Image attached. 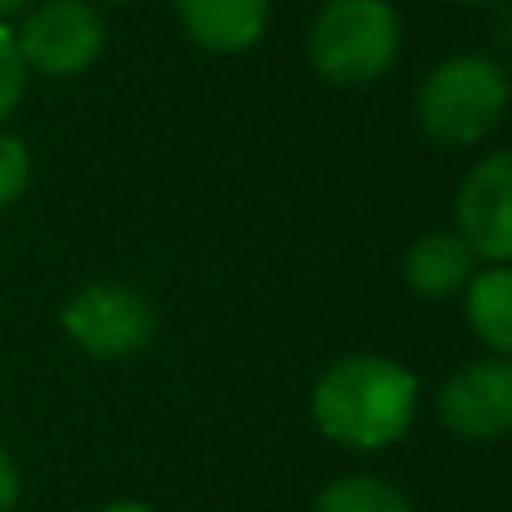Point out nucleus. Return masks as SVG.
Wrapping results in <instances>:
<instances>
[{
    "label": "nucleus",
    "mask_w": 512,
    "mask_h": 512,
    "mask_svg": "<svg viewBox=\"0 0 512 512\" xmlns=\"http://www.w3.org/2000/svg\"><path fill=\"white\" fill-rule=\"evenodd\" d=\"M315 427L346 450H387L414 427L418 378L387 355H342L310 396Z\"/></svg>",
    "instance_id": "nucleus-1"
},
{
    "label": "nucleus",
    "mask_w": 512,
    "mask_h": 512,
    "mask_svg": "<svg viewBox=\"0 0 512 512\" xmlns=\"http://www.w3.org/2000/svg\"><path fill=\"white\" fill-rule=\"evenodd\" d=\"M512 99V81L499 63L481 54H459V59L436 63L418 86V126L427 140L463 149L477 144L504 122Z\"/></svg>",
    "instance_id": "nucleus-2"
},
{
    "label": "nucleus",
    "mask_w": 512,
    "mask_h": 512,
    "mask_svg": "<svg viewBox=\"0 0 512 512\" xmlns=\"http://www.w3.org/2000/svg\"><path fill=\"white\" fill-rule=\"evenodd\" d=\"M306 54L328 86H369L396 63L400 18L387 0H328L310 27Z\"/></svg>",
    "instance_id": "nucleus-3"
},
{
    "label": "nucleus",
    "mask_w": 512,
    "mask_h": 512,
    "mask_svg": "<svg viewBox=\"0 0 512 512\" xmlns=\"http://www.w3.org/2000/svg\"><path fill=\"white\" fill-rule=\"evenodd\" d=\"M63 333L77 351L95 355V360H122L153 342L158 333V315H153L149 297L126 283H86L68 297L59 315Z\"/></svg>",
    "instance_id": "nucleus-4"
},
{
    "label": "nucleus",
    "mask_w": 512,
    "mask_h": 512,
    "mask_svg": "<svg viewBox=\"0 0 512 512\" xmlns=\"http://www.w3.org/2000/svg\"><path fill=\"white\" fill-rule=\"evenodd\" d=\"M18 36V54H23L27 72L68 81L81 77L90 63L104 54V18L90 0H45L27 14Z\"/></svg>",
    "instance_id": "nucleus-5"
},
{
    "label": "nucleus",
    "mask_w": 512,
    "mask_h": 512,
    "mask_svg": "<svg viewBox=\"0 0 512 512\" xmlns=\"http://www.w3.org/2000/svg\"><path fill=\"white\" fill-rule=\"evenodd\" d=\"M441 423L463 441H504L512 436V360H472L436 396Z\"/></svg>",
    "instance_id": "nucleus-6"
},
{
    "label": "nucleus",
    "mask_w": 512,
    "mask_h": 512,
    "mask_svg": "<svg viewBox=\"0 0 512 512\" xmlns=\"http://www.w3.org/2000/svg\"><path fill=\"white\" fill-rule=\"evenodd\" d=\"M454 212L477 261L512 265V149L490 153L463 176Z\"/></svg>",
    "instance_id": "nucleus-7"
},
{
    "label": "nucleus",
    "mask_w": 512,
    "mask_h": 512,
    "mask_svg": "<svg viewBox=\"0 0 512 512\" xmlns=\"http://www.w3.org/2000/svg\"><path fill=\"white\" fill-rule=\"evenodd\" d=\"M176 18L198 50L243 54L270 27V0H176Z\"/></svg>",
    "instance_id": "nucleus-8"
},
{
    "label": "nucleus",
    "mask_w": 512,
    "mask_h": 512,
    "mask_svg": "<svg viewBox=\"0 0 512 512\" xmlns=\"http://www.w3.org/2000/svg\"><path fill=\"white\" fill-rule=\"evenodd\" d=\"M405 274L409 292L427 301H441V297H454V292L468 288V279L477 274V252L468 248L463 234H450V230H436V234H423L414 248L405 252Z\"/></svg>",
    "instance_id": "nucleus-9"
},
{
    "label": "nucleus",
    "mask_w": 512,
    "mask_h": 512,
    "mask_svg": "<svg viewBox=\"0 0 512 512\" xmlns=\"http://www.w3.org/2000/svg\"><path fill=\"white\" fill-rule=\"evenodd\" d=\"M468 324L490 351L512 360V265H490L468 279Z\"/></svg>",
    "instance_id": "nucleus-10"
},
{
    "label": "nucleus",
    "mask_w": 512,
    "mask_h": 512,
    "mask_svg": "<svg viewBox=\"0 0 512 512\" xmlns=\"http://www.w3.org/2000/svg\"><path fill=\"white\" fill-rule=\"evenodd\" d=\"M315 512H414L409 499L391 481L378 477H342L328 481L315 499Z\"/></svg>",
    "instance_id": "nucleus-11"
},
{
    "label": "nucleus",
    "mask_w": 512,
    "mask_h": 512,
    "mask_svg": "<svg viewBox=\"0 0 512 512\" xmlns=\"http://www.w3.org/2000/svg\"><path fill=\"white\" fill-rule=\"evenodd\" d=\"M23 90H27V63L18 54V36L0 23V122L23 104Z\"/></svg>",
    "instance_id": "nucleus-12"
},
{
    "label": "nucleus",
    "mask_w": 512,
    "mask_h": 512,
    "mask_svg": "<svg viewBox=\"0 0 512 512\" xmlns=\"http://www.w3.org/2000/svg\"><path fill=\"white\" fill-rule=\"evenodd\" d=\"M27 180H32V153H27V144L18 135L0 131V207L23 198Z\"/></svg>",
    "instance_id": "nucleus-13"
},
{
    "label": "nucleus",
    "mask_w": 512,
    "mask_h": 512,
    "mask_svg": "<svg viewBox=\"0 0 512 512\" xmlns=\"http://www.w3.org/2000/svg\"><path fill=\"white\" fill-rule=\"evenodd\" d=\"M18 495H23V477H18V463L0 450V512H14Z\"/></svg>",
    "instance_id": "nucleus-14"
},
{
    "label": "nucleus",
    "mask_w": 512,
    "mask_h": 512,
    "mask_svg": "<svg viewBox=\"0 0 512 512\" xmlns=\"http://www.w3.org/2000/svg\"><path fill=\"white\" fill-rule=\"evenodd\" d=\"M99 512H158V508L140 504V499H117V504H108V508H99Z\"/></svg>",
    "instance_id": "nucleus-15"
},
{
    "label": "nucleus",
    "mask_w": 512,
    "mask_h": 512,
    "mask_svg": "<svg viewBox=\"0 0 512 512\" xmlns=\"http://www.w3.org/2000/svg\"><path fill=\"white\" fill-rule=\"evenodd\" d=\"M32 0H0V23H5L9 14H18V9H27Z\"/></svg>",
    "instance_id": "nucleus-16"
},
{
    "label": "nucleus",
    "mask_w": 512,
    "mask_h": 512,
    "mask_svg": "<svg viewBox=\"0 0 512 512\" xmlns=\"http://www.w3.org/2000/svg\"><path fill=\"white\" fill-rule=\"evenodd\" d=\"M459 5H495V0H459Z\"/></svg>",
    "instance_id": "nucleus-17"
},
{
    "label": "nucleus",
    "mask_w": 512,
    "mask_h": 512,
    "mask_svg": "<svg viewBox=\"0 0 512 512\" xmlns=\"http://www.w3.org/2000/svg\"><path fill=\"white\" fill-rule=\"evenodd\" d=\"M104 5H131V0H104Z\"/></svg>",
    "instance_id": "nucleus-18"
}]
</instances>
